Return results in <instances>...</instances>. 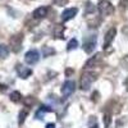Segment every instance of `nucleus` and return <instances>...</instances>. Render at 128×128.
I'll return each instance as SVG.
<instances>
[{
    "label": "nucleus",
    "mask_w": 128,
    "mask_h": 128,
    "mask_svg": "<svg viewBox=\"0 0 128 128\" xmlns=\"http://www.w3.org/2000/svg\"><path fill=\"white\" fill-rule=\"evenodd\" d=\"M68 3V0H54V4L58 5V6H63Z\"/></svg>",
    "instance_id": "20"
},
{
    "label": "nucleus",
    "mask_w": 128,
    "mask_h": 128,
    "mask_svg": "<svg viewBox=\"0 0 128 128\" xmlns=\"http://www.w3.org/2000/svg\"><path fill=\"white\" fill-rule=\"evenodd\" d=\"M78 46V41L76 40V38H73V40H70L69 41V44H68V50H73V49H76Z\"/></svg>",
    "instance_id": "17"
},
{
    "label": "nucleus",
    "mask_w": 128,
    "mask_h": 128,
    "mask_svg": "<svg viewBox=\"0 0 128 128\" xmlns=\"http://www.w3.org/2000/svg\"><path fill=\"white\" fill-rule=\"evenodd\" d=\"M35 102H36V99L34 98V96H27V98L24 99V104H26L27 106H32V105H35Z\"/></svg>",
    "instance_id": "16"
},
{
    "label": "nucleus",
    "mask_w": 128,
    "mask_h": 128,
    "mask_svg": "<svg viewBox=\"0 0 128 128\" xmlns=\"http://www.w3.org/2000/svg\"><path fill=\"white\" fill-rule=\"evenodd\" d=\"M54 36L56 38H63L64 37L63 36V27L62 26H59V24L55 26V28H54Z\"/></svg>",
    "instance_id": "12"
},
{
    "label": "nucleus",
    "mask_w": 128,
    "mask_h": 128,
    "mask_svg": "<svg viewBox=\"0 0 128 128\" xmlns=\"http://www.w3.org/2000/svg\"><path fill=\"white\" fill-rule=\"evenodd\" d=\"M77 13H78L77 8H68V9H66L62 13V20H63V22H67V20L74 18V16H76Z\"/></svg>",
    "instance_id": "6"
},
{
    "label": "nucleus",
    "mask_w": 128,
    "mask_h": 128,
    "mask_svg": "<svg viewBox=\"0 0 128 128\" xmlns=\"http://www.w3.org/2000/svg\"><path fill=\"white\" fill-rule=\"evenodd\" d=\"M9 54V49L6 45H0V59H5Z\"/></svg>",
    "instance_id": "11"
},
{
    "label": "nucleus",
    "mask_w": 128,
    "mask_h": 128,
    "mask_svg": "<svg viewBox=\"0 0 128 128\" xmlns=\"http://www.w3.org/2000/svg\"><path fill=\"white\" fill-rule=\"evenodd\" d=\"M101 62V54H96L95 56H92L91 59H88L87 60V63H86V66H84V68L86 69H90V68H95L98 64Z\"/></svg>",
    "instance_id": "10"
},
{
    "label": "nucleus",
    "mask_w": 128,
    "mask_h": 128,
    "mask_svg": "<svg viewBox=\"0 0 128 128\" xmlns=\"http://www.w3.org/2000/svg\"><path fill=\"white\" fill-rule=\"evenodd\" d=\"M92 128H98V127H96V126H95V127H92Z\"/></svg>",
    "instance_id": "24"
},
{
    "label": "nucleus",
    "mask_w": 128,
    "mask_h": 128,
    "mask_svg": "<svg viewBox=\"0 0 128 128\" xmlns=\"http://www.w3.org/2000/svg\"><path fill=\"white\" fill-rule=\"evenodd\" d=\"M27 114H28L27 110H22V112H20V114H19V120H18L19 124H23V122H24V119H26Z\"/></svg>",
    "instance_id": "18"
},
{
    "label": "nucleus",
    "mask_w": 128,
    "mask_h": 128,
    "mask_svg": "<svg viewBox=\"0 0 128 128\" xmlns=\"http://www.w3.org/2000/svg\"><path fill=\"white\" fill-rule=\"evenodd\" d=\"M10 100L14 101V102H18V101L22 100V95H20V92H18V91H14V92L10 94Z\"/></svg>",
    "instance_id": "13"
},
{
    "label": "nucleus",
    "mask_w": 128,
    "mask_h": 128,
    "mask_svg": "<svg viewBox=\"0 0 128 128\" xmlns=\"http://www.w3.org/2000/svg\"><path fill=\"white\" fill-rule=\"evenodd\" d=\"M46 16H48V8L46 6H40V8L35 9L34 13H32V17L35 19H44Z\"/></svg>",
    "instance_id": "8"
},
{
    "label": "nucleus",
    "mask_w": 128,
    "mask_h": 128,
    "mask_svg": "<svg viewBox=\"0 0 128 128\" xmlns=\"http://www.w3.org/2000/svg\"><path fill=\"white\" fill-rule=\"evenodd\" d=\"M115 35H116V30L114 28V27H112L108 32H106V35H105V38H104V48H108L112 42H113V40H114V37H115Z\"/></svg>",
    "instance_id": "7"
},
{
    "label": "nucleus",
    "mask_w": 128,
    "mask_h": 128,
    "mask_svg": "<svg viewBox=\"0 0 128 128\" xmlns=\"http://www.w3.org/2000/svg\"><path fill=\"white\" fill-rule=\"evenodd\" d=\"M17 72H18L20 78H27V77H30L32 74V70L30 68L22 66V64H18V66H17Z\"/></svg>",
    "instance_id": "9"
},
{
    "label": "nucleus",
    "mask_w": 128,
    "mask_h": 128,
    "mask_svg": "<svg viewBox=\"0 0 128 128\" xmlns=\"http://www.w3.org/2000/svg\"><path fill=\"white\" fill-rule=\"evenodd\" d=\"M127 2H128V0H122V2H120V10H126V8H127Z\"/></svg>",
    "instance_id": "22"
},
{
    "label": "nucleus",
    "mask_w": 128,
    "mask_h": 128,
    "mask_svg": "<svg viewBox=\"0 0 128 128\" xmlns=\"http://www.w3.org/2000/svg\"><path fill=\"white\" fill-rule=\"evenodd\" d=\"M46 128H55V123H49L46 126Z\"/></svg>",
    "instance_id": "23"
},
{
    "label": "nucleus",
    "mask_w": 128,
    "mask_h": 128,
    "mask_svg": "<svg viewBox=\"0 0 128 128\" xmlns=\"http://www.w3.org/2000/svg\"><path fill=\"white\" fill-rule=\"evenodd\" d=\"M98 78V73H92V72H84L81 77V90L87 91L91 86V83Z\"/></svg>",
    "instance_id": "1"
},
{
    "label": "nucleus",
    "mask_w": 128,
    "mask_h": 128,
    "mask_svg": "<svg viewBox=\"0 0 128 128\" xmlns=\"http://www.w3.org/2000/svg\"><path fill=\"white\" fill-rule=\"evenodd\" d=\"M98 9L101 13V16H105V17L112 16L114 13V6L109 0H100L99 5H98Z\"/></svg>",
    "instance_id": "2"
},
{
    "label": "nucleus",
    "mask_w": 128,
    "mask_h": 128,
    "mask_svg": "<svg viewBox=\"0 0 128 128\" xmlns=\"http://www.w3.org/2000/svg\"><path fill=\"white\" fill-rule=\"evenodd\" d=\"M94 48H95V40L94 41L91 40L90 42H86L84 46H83V49H84V51H86V52H92Z\"/></svg>",
    "instance_id": "14"
},
{
    "label": "nucleus",
    "mask_w": 128,
    "mask_h": 128,
    "mask_svg": "<svg viewBox=\"0 0 128 128\" xmlns=\"http://www.w3.org/2000/svg\"><path fill=\"white\" fill-rule=\"evenodd\" d=\"M86 12H87V13H94V12H95V6H94L92 3L88 2V3L86 4Z\"/></svg>",
    "instance_id": "19"
},
{
    "label": "nucleus",
    "mask_w": 128,
    "mask_h": 128,
    "mask_svg": "<svg viewBox=\"0 0 128 128\" xmlns=\"http://www.w3.org/2000/svg\"><path fill=\"white\" fill-rule=\"evenodd\" d=\"M22 40H23L22 34H17V35L10 37V49H12L14 52H18L20 49H22Z\"/></svg>",
    "instance_id": "3"
},
{
    "label": "nucleus",
    "mask_w": 128,
    "mask_h": 128,
    "mask_svg": "<svg viewBox=\"0 0 128 128\" xmlns=\"http://www.w3.org/2000/svg\"><path fill=\"white\" fill-rule=\"evenodd\" d=\"M74 90H76V83H74L73 81H66L64 82V84L62 86V94L64 98H68V96H70Z\"/></svg>",
    "instance_id": "4"
},
{
    "label": "nucleus",
    "mask_w": 128,
    "mask_h": 128,
    "mask_svg": "<svg viewBox=\"0 0 128 128\" xmlns=\"http://www.w3.org/2000/svg\"><path fill=\"white\" fill-rule=\"evenodd\" d=\"M104 122H105V126H106V127L109 126V123H110V114H109V113H106V114L104 115Z\"/></svg>",
    "instance_id": "21"
},
{
    "label": "nucleus",
    "mask_w": 128,
    "mask_h": 128,
    "mask_svg": "<svg viewBox=\"0 0 128 128\" xmlns=\"http://www.w3.org/2000/svg\"><path fill=\"white\" fill-rule=\"evenodd\" d=\"M55 50L51 49V48H48V46H44L42 48V54H44V56H50L51 54H54Z\"/></svg>",
    "instance_id": "15"
},
{
    "label": "nucleus",
    "mask_w": 128,
    "mask_h": 128,
    "mask_svg": "<svg viewBox=\"0 0 128 128\" xmlns=\"http://www.w3.org/2000/svg\"><path fill=\"white\" fill-rule=\"evenodd\" d=\"M40 59V54H38V51L36 50H30L27 51V54L24 56V60L27 64H30V66H32V64H36Z\"/></svg>",
    "instance_id": "5"
}]
</instances>
